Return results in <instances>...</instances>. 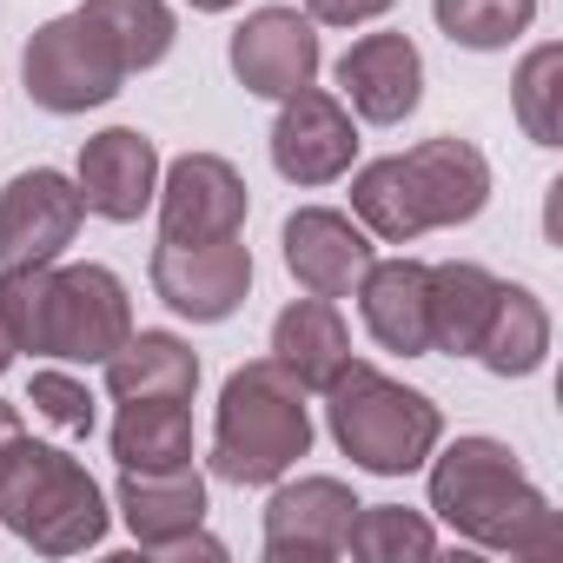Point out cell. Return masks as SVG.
<instances>
[{
  "label": "cell",
  "mask_w": 563,
  "mask_h": 563,
  "mask_svg": "<svg viewBox=\"0 0 563 563\" xmlns=\"http://www.w3.org/2000/svg\"><path fill=\"white\" fill-rule=\"evenodd\" d=\"M431 464V510L471 543V550H504V556H556L563 517L556 504L530 484L517 451L504 438H438Z\"/></svg>",
  "instance_id": "1"
},
{
  "label": "cell",
  "mask_w": 563,
  "mask_h": 563,
  "mask_svg": "<svg viewBox=\"0 0 563 563\" xmlns=\"http://www.w3.org/2000/svg\"><path fill=\"white\" fill-rule=\"evenodd\" d=\"M0 312L14 352L54 365H107L133 332V299L113 265H0Z\"/></svg>",
  "instance_id": "2"
},
{
  "label": "cell",
  "mask_w": 563,
  "mask_h": 563,
  "mask_svg": "<svg viewBox=\"0 0 563 563\" xmlns=\"http://www.w3.org/2000/svg\"><path fill=\"white\" fill-rule=\"evenodd\" d=\"M312 451V391L265 358H245L225 385H219V411H212V477L239 484V490H272L286 471H299V457Z\"/></svg>",
  "instance_id": "3"
},
{
  "label": "cell",
  "mask_w": 563,
  "mask_h": 563,
  "mask_svg": "<svg viewBox=\"0 0 563 563\" xmlns=\"http://www.w3.org/2000/svg\"><path fill=\"white\" fill-rule=\"evenodd\" d=\"M0 523L41 556H80V550L107 543L113 504L74 451L21 431L0 451Z\"/></svg>",
  "instance_id": "4"
},
{
  "label": "cell",
  "mask_w": 563,
  "mask_h": 563,
  "mask_svg": "<svg viewBox=\"0 0 563 563\" xmlns=\"http://www.w3.org/2000/svg\"><path fill=\"white\" fill-rule=\"evenodd\" d=\"M319 398H325L332 444L358 471H372V477H411V471H424V457L444 438V411L424 391H411L405 378H391L372 358H358V352H352V365Z\"/></svg>",
  "instance_id": "5"
},
{
  "label": "cell",
  "mask_w": 563,
  "mask_h": 563,
  "mask_svg": "<svg viewBox=\"0 0 563 563\" xmlns=\"http://www.w3.org/2000/svg\"><path fill=\"white\" fill-rule=\"evenodd\" d=\"M21 87H27V100L41 113L74 120V113L107 107L126 87V67H120L113 41L100 34V21L87 8H74V14H54V21H41L27 34V47H21Z\"/></svg>",
  "instance_id": "6"
},
{
  "label": "cell",
  "mask_w": 563,
  "mask_h": 563,
  "mask_svg": "<svg viewBox=\"0 0 563 563\" xmlns=\"http://www.w3.org/2000/svg\"><path fill=\"white\" fill-rule=\"evenodd\" d=\"M146 278H153V299H159L173 319L225 325V319L245 306V292H252V252H245L239 232H232V239H206V245H173V239H159Z\"/></svg>",
  "instance_id": "7"
},
{
  "label": "cell",
  "mask_w": 563,
  "mask_h": 563,
  "mask_svg": "<svg viewBox=\"0 0 563 563\" xmlns=\"http://www.w3.org/2000/svg\"><path fill=\"white\" fill-rule=\"evenodd\" d=\"M272 166L286 186H332L358 166V120L339 93H325L319 80L278 100V120H272Z\"/></svg>",
  "instance_id": "8"
},
{
  "label": "cell",
  "mask_w": 563,
  "mask_h": 563,
  "mask_svg": "<svg viewBox=\"0 0 563 563\" xmlns=\"http://www.w3.org/2000/svg\"><path fill=\"white\" fill-rule=\"evenodd\" d=\"M153 206H159V239H173V245H206V239L245 232L252 192H245V173H239L225 153H179L173 166H159Z\"/></svg>",
  "instance_id": "9"
},
{
  "label": "cell",
  "mask_w": 563,
  "mask_h": 563,
  "mask_svg": "<svg viewBox=\"0 0 563 563\" xmlns=\"http://www.w3.org/2000/svg\"><path fill=\"white\" fill-rule=\"evenodd\" d=\"M358 517V490L345 477H278L272 484V504H265V556L272 563H332L345 556V530Z\"/></svg>",
  "instance_id": "10"
},
{
  "label": "cell",
  "mask_w": 563,
  "mask_h": 563,
  "mask_svg": "<svg viewBox=\"0 0 563 563\" xmlns=\"http://www.w3.org/2000/svg\"><path fill=\"white\" fill-rule=\"evenodd\" d=\"M80 186L60 166H27L0 186V265H54L80 239Z\"/></svg>",
  "instance_id": "11"
},
{
  "label": "cell",
  "mask_w": 563,
  "mask_h": 563,
  "mask_svg": "<svg viewBox=\"0 0 563 563\" xmlns=\"http://www.w3.org/2000/svg\"><path fill=\"white\" fill-rule=\"evenodd\" d=\"M232 80L258 100H286L299 87L319 80L325 67V47H319V27L299 14V8H252L239 27H232Z\"/></svg>",
  "instance_id": "12"
},
{
  "label": "cell",
  "mask_w": 563,
  "mask_h": 563,
  "mask_svg": "<svg viewBox=\"0 0 563 563\" xmlns=\"http://www.w3.org/2000/svg\"><path fill=\"white\" fill-rule=\"evenodd\" d=\"M332 74H339V100L365 126H405L424 100V54L411 47V34H391V27L358 34Z\"/></svg>",
  "instance_id": "13"
},
{
  "label": "cell",
  "mask_w": 563,
  "mask_h": 563,
  "mask_svg": "<svg viewBox=\"0 0 563 563\" xmlns=\"http://www.w3.org/2000/svg\"><path fill=\"white\" fill-rule=\"evenodd\" d=\"M278 245H286V272L299 278V292L312 299H352L358 272L378 258V239L339 206H299Z\"/></svg>",
  "instance_id": "14"
},
{
  "label": "cell",
  "mask_w": 563,
  "mask_h": 563,
  "mask_svg": "<svg viewBox=\"0 0 563 563\" xmlns=\"http://www.w3.org/2000/svg\"><path fill=\"white\" fill-rule=\"evenodd\" d=\"M159 146L140 133V126H107L80 146V166H74V186H80V206L107 225H133L140 212H153V192H159Z\"/></svg>",
  "instance_id": "15"
},
{
  "label": "cell",
  "mask_w": 563,
  "mask_h": 563,
  "mask_svg": "<svg viewBox=\"0 0 563 563\" xmlns=\"http://www.w3.org/2000/svg\"><path fill=\"white\" fill-rule=\"evenodd\" d=\"M398 173L418 199V219L424 232H451V225H471L484 206H490V159L457 140V133H438V140H418L411 153H398Z\"/></svg>",
  "instance_id": "16"
},
{
  "label": "cell",
  "mask_w": 563,
  "mask_h": 563,
  "mask_svg": "<svg viewBox=\"0 0 563 563\" xmlns=\"http://www.w3.org/2000/svg\"><path fill=\"white\" fill-rule=\"evenodd\" d=\"M358 319L372 332L378 352H398V358H431V265L398 252V258H372L358 272Z\"/></svg>",
  "instance_id": "17"
},
{
  "label": "cell",
  "mask_w": 563,
  "mask_h": 563,
  "mask_svg": "<svg viewBox=\"0 0 563 563\" xmlns=\"http://www.w3.org/2000/svg\"><path fill=\"white\" fill-rule=\"evenodd\" d=\"M113 510L133 530V543L153 556L159 543H173V537H186V530L206 523V477L192 464H173V471H120Z\"/></svg>",
  "instance_id": "18"
},
{
  "label": "cell",
  "mask_w": 563,
  "mask_h": 563,
  "mask_svg": "<svg viewBox=\"0 0 563 563\" xmlns=\"http://www.w3.org/2000/svg\"><path fill=\"white\" fill-rule=\"evenodd\" d=\"M272 358L286 365L306 391H325L345 365H352V325L339 312V299H292L272 319Z\"/></svg>",
  "instance_id": "19"
},
{
  "label": "cell",
  "mask_w": 563,
  "mask_h": 563,
  "mask_svg": "<svg viewBox=\"0 0 563 563\" xmlns=\"http://www.w3.org/2000/svg\"><path fill=\"white\" fill-rule=\"evenodd\" d=\"M100 372H107L113 405H126V398H186L192 405V391H199V352L179 332H140L133 325Z\"/></svg>",
  "instance_id": "20"
},
{
  "label": "cell",
  "mask_w": 563,
  "mask_h": 563,
  "mask_svg": "<svg viewBox=\"0 0 563 563\" xmlns=\"http://www.w3.org/2000/svg\"><path fill=\"white\" fill-rule=\"evenodd\" d=\"M490 378H537L550 365V306L530 286H497V306L471 352Z\"/></svg>",
  "instance_id": "21"
},
{
  "label": "cell",
  "mask_w": 563,
  "mask_h": 563,
  "mask_svg": "<svg viewBox=\"0 0 563 563\" xmlns=\"http://www.w3.org/2000/svg\"><path fill=\"white\" fill-rule=\"evenodd\" d=\"M497 286L504 278L484 272L477 258H438L431 265V352L471 358L477 332H484V319L497 306Z\"/></svg>",
  "instance_id": "22"
},
{
  "label": "cell",
  "mask_w": 563,
  "mask_h": 563,
  "mask_svg": "<svg viewBox=\"0 0 563 563\" xmlns=\"http://www.w3.org/2000/svg\"><path fill=\"white\" fill-rule=\"evenodd\" d=\"M107 444H113V464L120 471H173V464H192V405L186 398H126Z\"/></svg>",
  "instance_id": "23"
},
{
  "label": "cell",
  "mask_w": 563,
  "mask_h": 563,
  "mask_svg": "<svg viewBox=\"0 0 563 563\" xmlns=\"http://www.w3.org/2000/svg\"><path fill=\"white\" fill-rule=\"evenodd\" d=\"M352 219L378 245H418L424 239V219H418V199H411V186L398 173V153L352 166Z\"/></svg>",
  "instance_id": "24"
},
{
  "label": "cell",
  "mask_w": 563,
  "mask_h": 563,
  "mask_svg": "<svg viewBox=\"0 0 563 563\" xmlns=\"http://www.w3.org/2000/svg\"><path fill=\"white\" fill-rule=\"evenodd\" d=\"M87 14H93L100 34L113 41L126 80H133V74H153V67L173 54V41H179V21H173L166 0H87Z\"/></svg>",
  "instance_id": "25"
},
{
  "label": "cell",
  "mask_w": 563,
  "mask_h": 563,
  "mask_svg": "<svg viewBox=\"0 0 563 563\" xmlns=\"http://www.w3.org/2000/svg\"><path fill=\"white\" fill-rule=\"evenodd\" d=\"M345 556H358V563H424V556H438V530H431L424 510L358 504V517L345 530Z\"/></svg>",
  "instance_id": "26"
},
{
  "label": "cell",
  "mask_w": 563,
  "mask_h": 563,
  "mask_svg": "<svg viewBox=\"0 0 563 563\" xmlns=\"http://www.w3.org/2000/svg\"><path fill=\"white\" fill-rule=\"evenodd\" d=\"M510 113L530 146H563V47L543 41L510 74Z\"/></svg>",
  "instance_id": "27"
},
{
  "label": "cell",
  "mask_w": 563,
  "mask_h": 563,
  "mask_svg": "<svg viewBox=\"0 0 563 563\" xmlns=\"http://www.w3.org/2000/svg\"><path fill=\"white\" fill-rule=\"evenodd\" d=\"M431 21L464 54H504L510 41L530 34L537 0H431Z\"/></svg>",
  "instance_id": "28"
},
{
  "label": "cell",
  "mask_w": 563,
  "mask_h": 563,
  "mask_svg": "<svg viewBox=\"0 0 563 563\" xmlns=\"http://www.w3.org/2000/svg\"><path fill=\"white\" fill-rule=\"evenodd\" d=\"M27 405H34V418H47V424H54V431H67V438H87V431L100 424L87 378H74V372H60V365H41V372H34Z\"/></svg>",
  "instance_id": "29"
},
{
  "label": "cell",
  "mask_w": 563,
  "mask_h": 563,
  "mask_svg": "<svg viewBox=\"0 0 563 563\" xmlns=\"http://www.w3.org/2000/svg\"><path fill=\"white\" fill-rule=\"evenodd\" d=\"M398 8V0H306V21L312 27H372Z\"/></svg>",
  "instance_id": "30"
},
{
  "label": "cell",
  "mask_w": 563,
  "mask_h": 563,
  "mask_svg": "<svg viewBox=\"0 0 563 563\" xmlns=\"http://www.w3.org/2000/svg\"><path fill=\"white\" fill-rule=\"evenodd\" d=\"M153 556H159V563H186V556H212V563H219V556H225V543H219V537H212V530L199 523V530H186V537H173V543H159Z\"/></svg>",
  "instance_id": "31"
},
{
  "label": "cell",
  "mask_w": 563,
  "mask_h": 563,
  "mask_svg": "<svg viewBox=\"0 0 563 563\" xmlns=\"http://www.w3.org/2000/svg\"><path fill=\"white\" fill-rule=\"evenodd\" d=\"M21 438V405H8V398H0V451H8Z\"/></svg>",
  "instance_id": "32"
},
{
  "label": "cell",
  "mask_w": 563,
  "mask_h": 563,
  "mask_svg": "<svg viewBox=\"0 0 563 563\" xmlns=\"http://www.w3.org/2000/svg\"><path fill=\"white\" fill-rule=\"evenodd\" d=\"M14 365V332H8V312H0V372Z\"/></svg>",
  "instance_id": "33"
},
{
  "label": "cell",
  "mask_w": 563,
  "mask_h": 563,
  "mask_svg": "<svg viewBox=\"0 0 563 563\" xmlns=\"http://www.w3.org/2000/svg\"><path fill=\"white\" fill-rule=\"evenodd\" d=\"M186 8H192V14H232L239 0H186Z\"/></svg>",
  "instance_id": "34"
}]
</instances>
